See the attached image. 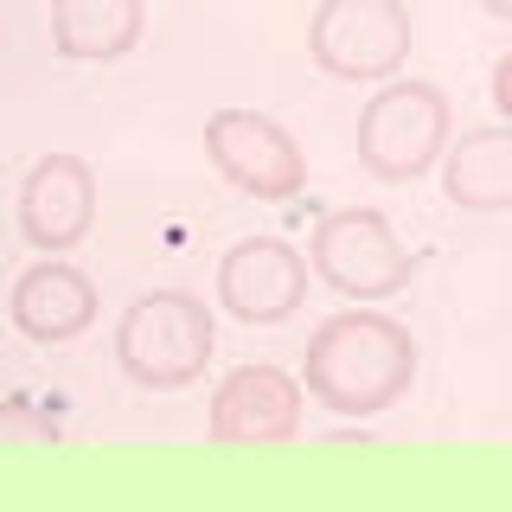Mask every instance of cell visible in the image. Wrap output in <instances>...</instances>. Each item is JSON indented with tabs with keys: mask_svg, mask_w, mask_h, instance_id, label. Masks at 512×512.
<instances>
[{
	"mask_svg": "<svg viewBox=\"0 0 512 512\" xmlns=\"http://www.w3.org/2000/svg\"><path fill=\"white\" fill-rule=\"evenodd\" d=\"M410 384H416V340L404 320L378 308H340L308 333L301 391L320 410L365 423V416H384L391 404H404Z\"/></svg>",
	"mask_w": 512,
	"mask_h": 512,
	"instance_id": "obj_1",
	"label": "cell"
},
{
	"mask_svg": "<svg viewBox=\"0 0 512 512\" xmlns=\"http://www.w3.org/2000/svg\"><path fill=\"white\" fill-rule=\"evenodd\" d=\"M212 346H218L212 308L186 288H148L116 320V365L141 391H186L192 378H205Z\"/></svg>",
	"mask_w": 512,
	"mask_h": 512,
	"instance_id": "obj_2",
	"label": "cell"
},
{
	"mask_svg": "<svg viewBox=\"0 0 512 512\" xmlns=\"http://www.w3.org/2000/svg\"><path fill=\"white\" fill-rule=\"evenodd\" d=\"M448 148V96L429 77H384L378 96L359 109V167L372 180L410 186Z\"/></svg>",
	"mask_w": 512,
	"mask_h": 512,
	"instance_id": "obj_3",
	"label": "cell"
},
{
	"mask_svg": "<svg viewBox=\"0 0 512 512\" xmlns=\"http://www.w3.org/2000/svg\"><path fill=\"white\" fill-rule=\"evenodd\" d=\"M308 269L346 301H391L410 288L416 256L404 250V237L391 231L384 212H372V205H340V212L314 218Z\"/></svg>",
	"mask_w": 512,
	"mask_h": 512,
	"instance_id": "obj_4",
	"label": "cell"
},
{
	"mask_svg": "<svg viewBox=\"0 0 512 512\" xmlns=\"http://www.w3.org/2000/svg\"><path fill=\"white\" fill-rule=\"evenodd\" d=\"M404 0H320L308 20V58L340 84H384L410 58Z\"/></svg>",
	"mask_w": 512,
	"mask_h": 512,
	"instance_id": "obj_5",
	"label": "cell"
},
{
	"mask_svg": "<svg viewBox=\"0 0 512 512\" xmlns=\"http://www.w3.org/2000/svg\"><path fill=\"white\" fill-rule=\"evenodd\" d=\"M205 154L212 167L256 205H282L308 192V154L276 116L263 109H212L205 116Z\"/></svg>",
	"mask_w": 512,
	"mask_h": 512,
	"instance_id": "obj_6",
	"label": "cell"
},
{
	"mask_svg": "<svg viewBox=\"0 0 512 512\" xmlns=\"http://www.w3.org/2000/svg\"><path fill=\"white\" fill-rule=\"evenodd\" d=\"M308 301V256L288 237H237L218 256V308L244 327H282Z\"/></svg>",
	"mask_w": 512,
	"mask_h": 512,
	"instance_id": "obj_7",
	"label": "cell"
},
{
	"mask_svg": "<svg viewBox=\"0 0 512 512\" xmlns=\"http://www.w3.org/2000/svg\"><path fill=\"white\" fill-rule=\"evenodd\" d=\"M301 391L295 372L282 365H231L212 391V442L224 448H282L301 436Z\"/></svg>",
	"mask_w": 512,
	"mask_h": 512,
	"instance_id": "obj_8",
	"label": "cell"
},
{
	"mask_svg": "<svg viewBox=\"0 0 512 512\" xmlns=\"http://www.w3.org/2000/svg\"><path fill=\"white\" fill-rule=\"evenodd\" d=\"M96 224V173L84 154H45L32 160V173L20 180V231L32 250L64 256L90 237Z\"/></svg>",
	"mask_w": 512,
	"mask_h": 512,
	"instance_id": "obj_9",
	"label": "cell"
},
{
	"mask_svg": "<svg viewBox=\"0 0 512 512\" xmlns=\"http://www.w3.org/2000/svg\"><path fill=\"white\" fill-rule=\"evenodd\" d=\"M7 314H13V327H20L26 340L64 346V340H77V333L96 320V282L84 276V269L45 256V263H32L26 276L13 282Z\"/></svg>",
	"mask_w": 512,
	"mask_h": 512,
	"instance_id": "obj_10",
	"label": "cell"
},
{
	"mask_svg": "<svg viewBox=\"0 0 512 512\" xmlns=\"http://www.w3.org/2000/svg\"><path fill=\"white\" fill-rule=\"evenodd\" d=\"M141 0H52V52L77 64H116L141 45Z\"/></svg>",
	"mask_w": 512,
	"mask_h": 512,
	"instance_id": "obj_11",
	"label": "cell"
},
{
	"mask_svg": "<svg viewBox=\"0 0 512 512\" xmlns=\"http://www.w3.org/2000/svg\"><path fill=\"white\" fill-rule=\"evenodd\" d=\"M442 192L461 212H512V122L468 128L442 148Z\"/></svg>",
	"mask_w": 512,
	"mask_h": 512,
	"instance_id": "obj_12",
	"label": "cell"
},
{
	"mask_svg": "<svg viewBox=\"0 0 512 512\" xmlns=\"http://www.w3.org/2000/svg\"><path fill=\"white\" fill-rule=\"evenodd\" d=\"M64 436L58 416L32 397H0V448H52Z\"/></svg>",
	"mask_w": 512,
	"mask_h": 512,
	"instance_id": "obj_13",
	"label": "cell"
},
{
	"mask_svg": "<svg viewBox=\"0 0 512 512\" xmlns=\"http://www.w3.org/2000/svg\"><path fill=\"white\" fill-rule=\"evenodd\" d=\"M487 96H493V109H500V116L512 122V52L493 64V77H487Z\"/></svg>",
	"mask_w": 512,
	"mask_h": 512,
	"instance_id": "obj_14",
	"label": "cell"
},
{
	"mask_svg": "<svg viewBox=\"0 0 512 512\" xmlns=\"http://www.w3.org/2000/svg\"><path fill=\"white\" fill-rule=\"evenodd\" d=\"M480 7H487L493 20H512V0H480Z\"/></svg>",
	"mask_w": 512,
	"mask_h": 512,
	"instance_id": "obj_15",
	"label": "cell"
}]
</instances>
